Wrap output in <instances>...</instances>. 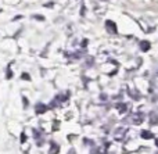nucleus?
<instances>
[{
	"instance_id": "1",
	"label": "nucleus",
	"mask_w": 158,
	"mask_h": 154,
	"mask_svg": "<svg viewBox=\"0 0 158 154\" xmlns=\"http://www.w3.org/2000/svg\"><path fill=\"white\" fill-rule=\"evenodd\" d=\"M106 28L110 33H117V25H115L112 21H110V19L106 21Z\"/></svg>"
},
{
	"instance_id": "2",
	"label": "nucleus",
	"mask_w": 158,
	"mask_h": 154,
	"mask_svg": "<svg viewBox=\"0 0 158 154\" xmlns=\"http://www.w3.org/2000/svg\"><path fill=\"white\" fill-rule=\"evenodd\" d=\"M35 110H36V114H44L47 111V106H44L43 103H38Z\"/></svg>"
},
{
	"instance_id": "3",
	"label": "nucleus",
	"mask_w": 158,
	"mask_h": 154,
	"mask_svg": "<svg viewBox=\"0 0 158 154\" xmlns=\"http://www.w3.org/2000/svg\"><path fill=\"white\" fill-rule=\"evenodd\" d=\"M143 119H144V117H143V114H136V115L133 117V122L136 125H139V124H142L143 122Z\"/></svg>"
},
{
	"instance_id": "4",
	"label": "nucleus",
	"mask_w": 158,
	"mask_h": 154,
	"mask_svg": "<svg viewBox=\"0 0 158 154\" xmlns=\"http://www.w3.org/2000/svg\"><path fill=\"white\" fill-rule=\"evenodd\" d=\"M140 47H142V50H143V52H147V50L151 47V44H150V42H147V40H143V42H140Z\"/></svg>"
},
{
	"instance_id": "5",
	"label": "nucleus",
	"mask_w": 158,
	"mask_h": 154,
	"mask_svg": "<svg viewBox=\"0 0 158 154\" xmlns=\"http://www.w3.org/2000/svg\"><path fill=\"white\" fill-rule=\"evenodd\" d=\"M117 108L119 110V113H121V114H123L126 110H128V106H126L125 103H117Z\"/></svg>"
},
{
	"instance_id": "6",
	"label": "nucleus",
	"mask_w": 158,
	"mask_h": 154,
	"mask_svg": "<svg viewBox=\"0 0 158 154\" xmlns=\"http://www.w3.org/2000/svg\"><path fill=\"white\" fill-rule=\"evenodd\" d=\"M142 138L148 140V139H153V133L150 131H142Z\"/></svg>"
},
{
	"instance_id": "7",
	"label": "nucleus",
	"mask_w": 158,
	"mask_h": 154,
	"mask_svg": "<svg viewBox=\"0 0 158 154\" xmlns=\"http://www.w3.org/2000/svg\"><path fill=\"white\" fill-rule=\"evenodd\" d=\"M58 152H60V147H58L56 143H53V144H52V147H50L49 154H58Z\"/></svg>"
},
{
	"instance_id": "8",
	"label": "nucleus",
	"mask_w": 158,
	"mask_h": 154,
	"mask_svg": "<svg viewBox=\"0 0 158 154\" xmlns=\"http://www.w3.org/2000/svg\"><path fill=\"white\" fill-rule=\"evenodd\" d=\"M150 122L153 125H157L158 124V115H157L156 113H151L150 114Z\"/></svg>"
},
{
	"instance_id": "9",
	"label": "nucleus",
	"mask_w": 158,
	"mask_h": 154,
	"mask_svg": "<svg viewBox=\"0 0 158 154\" xmlns=\"http://www.w3.org/2000/svg\"><path fill=\"white\" fill-rule=\"evenodd\" d=\"M21 142H22V143H25V142H27V135H25V133H22V135H21Z\"/></svg>"
},
{
	"instance_id": "10",
	"label": "nucleus",
	"mask_w": 158,
	"mask_h": 154,
	"mask_svg": "<svg viewBox=\"0 0 158 154\" xmlns=\"http://www.w3.org/2000/svg\"><path fill=\"white\" fill-rule=\"evenodd\" d=\"M33 135H35V138H36V139H38V138H40V133H39V132H38V131H36V129L33 131Z\"/></svg>"
},
{
	"instance_id": "11",
	"label": "nucleus",
	"mask_w": 158,
	"mask_h": 154,
	"mask_svg": "<svg viewBox=\"0 0 158 154\" xmlns=\"http://www.w3.org/2000/svg\"><path fill=\"white\" fill-rule=\"evenodd\" d=\"M22 78H24V79H27V81H29L31 79V77L28 74H22Z\"/></svg>"
},
{
	"instance_id": "12",
	"label": "nucleus",
	"mask_w": 158,
	"mask_h": 154,
	"mask_svg": "<svg viewBox=\"0 0 158 154\" xmlns=\"http://www.w3.org/2000/svg\"><path fill=\"white\" fill-rule=\"evenodd\" d=\"M86 44H87V40H83V42H82V46H83V47L86 46Z\"/></svg>"
},
{
	"instance_id": "13",
	"label": "nucleus",
	"mask_w": 158,
	"mask_h": 154,
	"mask_svg": "<svg viewBox=\"0 0 158 154\" xmlns=\"http://www.w3.org/2000/svg\"><path fill=\"white\" fill-rule=\"evenodd\" d=\"M68 154H77V153H75V150H69Z\"/></svg>"
},
{
	"instance_id": "14",
	"label": "nucleus",
	"mask_w": 158,
	"mask_h": 154,
	"mask_svg": "<svg viewBox=\"0 0 158 154\" xmlns=\"http://www.w3.org/2000/svg\"><path fill=\"white\" fill-rule=\"evenodd\" d=\"M156 144H157V147H158V139H157V140H156Z\"/></svg>"
}]
</instances>
